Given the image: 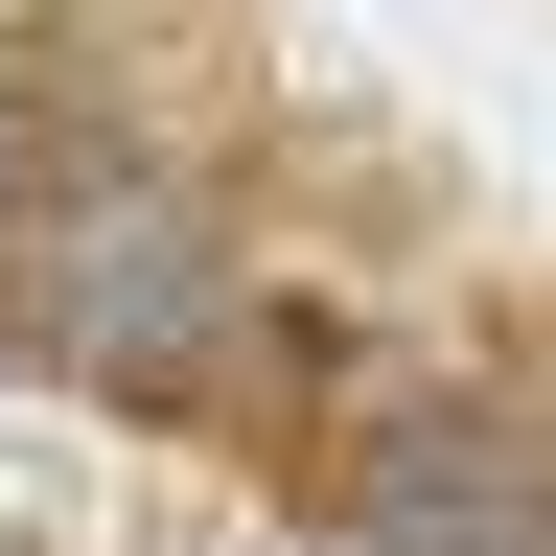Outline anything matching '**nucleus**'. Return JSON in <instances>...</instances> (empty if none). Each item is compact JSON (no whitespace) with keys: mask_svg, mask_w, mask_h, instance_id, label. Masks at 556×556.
Wrapping results in <instances>:
<instances>
[{"mask_svg":"<svg viewBox=\"0 0 556 556\" xmlns=\"http://www.w3.org/2000/svg\"><path fill=\"white\" fill-rule=\"evenodd\" d=\"M0 325L47 371H93V394H208L255 348V232L163 139H24V186H0Z\"/></svg>","mask_w":556,"mask_h":556,"instance_id":"1","label":"nucleus"},{"mask_svg":"<svg viewBox=\"0 0 556 556\" xmlns=\"http://www.w3.org/2000/svg\"><path fill=\"white\" fill-rule=\"evenodd\" d=\"M348 556H556V441L510 394L417 371L371 441H348Z\"/></svg>","mask_w":556,"mask_h":556,"instance_id":"2","label":"nucleus"},{"mask_svg":"<svg viewBox=\"0 0 556 556\" xmlns=\"http://www.w3.org/2000/svg\"><path fill=\"white\" fill-rule=\"evenodd\" d=\"M24 139H47V116H0V186H24Z\"/></svg>","mask_w":556,"mask_h":556,"instance_id":"3","label":"nucleus"}]
</instances>
